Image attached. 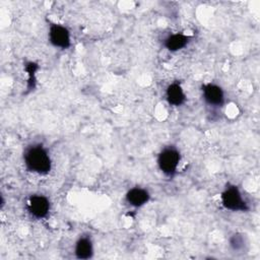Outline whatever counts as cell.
Masks as SVG:
<instances>
[{"label": "cell", "instance_id": "52a82bcc", "mask_svg": "<svg viewBox=\"0 0 260 260\" xmlns=\"http://www.w3.org/2000/svg\"><path fill=\"white\" fill-rule=\"evenodd\" d=\"M126 199L132 206L140 207L149 200V194L145 189L135 187L127 192Z\"/></svg>", "mask_w": 260, "mask_h": 260}, {"label": "cell", "instance_id": "7a4b0ae2", "mask_svg": "<svg viewBox=\"0 0 260 260\" xmlns=\"http://www.w3.org/2000/svg\"><path fill=\"white\" fill-rule=\"evenodd\" d=\"M180 161V153L174 147H167L161 150L157 157V164L160 171L167 176H173Z\"/></svg>", "mask_w": 260, "mask_h": 260}, {"label": "cell", "instance_id": "30bf717a", "mask_svg": "<svg viewBox=\"0 0 260 260\" xmlns=\"http://www.w3.org/2000/svg\"><path fill=\"white\" fill-rule=\"evenodd\" d=\"M190 40V37L185 36L183 34H174L168 37L165 41V46L170 51H178L184 48Z\"/></svg>", "mask_w": 260, "mask_h": 260}, {"label": "cell", "instance_id": "8992f818", "mask_svg": "<svg viewBox=\"0 0 260 260\" xmlns=\"http://www.w3.org/2000/svg\"><path fill=\"white\" fill-rule=\"evenodd\" d=\"M203 96L207 104L215 107H219L223 104L224 95L222 89L215 84H206L203 87Z\"/></svg>", "mask_w": 260, "mask_h": 260}, {"label": "cell", "instance_id": "5b68a950", "mask_svg": "<svg viewBox=\"0 0 260 260\" xmlns=\"http://www.w3.org/2000/svg\"><path fill=\"white\" fill-rule=\"evenodd\" d=\"M50 209L49 200L43 195H34L28 200V211L37 218L45 217Z\"/></svg>", "mask_w": 260, "mask_h": 260}, {"label": "cell", "instance_id": "277c9868", "mask_svg": "<svg viewBox=\"0 0 260 260\" xmlns=\"http://www.w3.org/2000/svg\"><path fill=\"white\" fill-rule=\"evenodd\" d=\"M49 40L53 46L61 49H67L71 45L69 30L60 24L51 25L49 30Z\"/></svg>", "mask_w": 260, "mask_h": 260}, {"label": "cell", "instance_id": "3957f363", "mask_svg": "<svg viewBox=\"0 0 260 260\" xmlns=\"http://www.w3.org/2000/svg\"><path fill=\"white\" fill-rule=\"evenodd\" d=\"M222 205L230 210L245 211L248 209L247 203L242 197L241 192L236 186H229L221 194Z\"/></svg>", "mask_w": 260, "mask_h": 260}, {"label": "cell", "instance_id": "8fae6325", "mask_svg": "<svg viewBox=\"0 0 260 260\" xmlns=\"http://www.w3.org/2000/svg\"><path fill=\"white\" fill-rule=\"evenodd\" d=\"M246 245V240L245 237L242 234H235L231 237L230 239V246L234 251H241L244 249Z\"/></svg>", "mask_w": 260, "mask_h": 260}, {"label": "cell", "instance_id": "ba28073f", "mask_svg": "<svg viewBox=\"0 0 260 260\" xmlns=\"http://www.w3.org/2000/svg\"><path fill=\"white\" fill-rule=\"evenodd\" d=\"M167 100L173 106H181L185 102V93L179 83H172L167 88Z\"/></svg>", "mask_w": 260, "mask_h": 260}, {"label": "cell", "instance_id": "6da1fadb", "mask_svg": "<svg viewBox=\"0 0 260 260\" xmlns=\"http://www.w3.org/2000/svg\"><path fill=\"white\" fill-rule=\"evenodd\" d=\"M24 164L27 170L41 175L48 174L52 167L50 155L42 145H32L26 149Z\"/></svg>", "mask_w": 260, "mask_h": 260}, {"label": "cell", "instance_id": "9c48e42d", "mask_svg": "<svg viewBox=\"0 0 260 260\" xmlns=\"http://www.w3.org/2000/svg\"><path fill=\"white\" fill-rule=\"evenodd\" d=\"M92 244L88 238L82 237L76 242L75 255L78 259H88L92 256Z\"/></svg>", "mask_w": 260, "mask_h": 260}]
</instances>
